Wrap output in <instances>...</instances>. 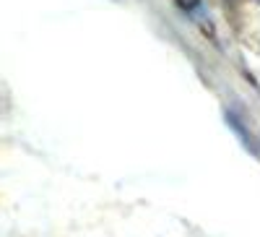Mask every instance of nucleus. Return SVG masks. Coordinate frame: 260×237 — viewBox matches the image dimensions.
I'll list each match as a JSON object with an SVG mask.
<instances>
[{
	"label": "nucleus",
	"instance_id": "nucleus-1",
	"mask_svg": "<svg viewBox=\"0 0 260 237\" xmlns=\"http://www.w3.org/2000/svg\"><path fill=\"white\" fill-rule=\"evenodd\" d=\"M198 3H201V0H177V6H180V8H185V11L195 8V6H198Z\"/></svg>",
	"mask_w": 260,
	"mask_h": 237
}]
</instances>
